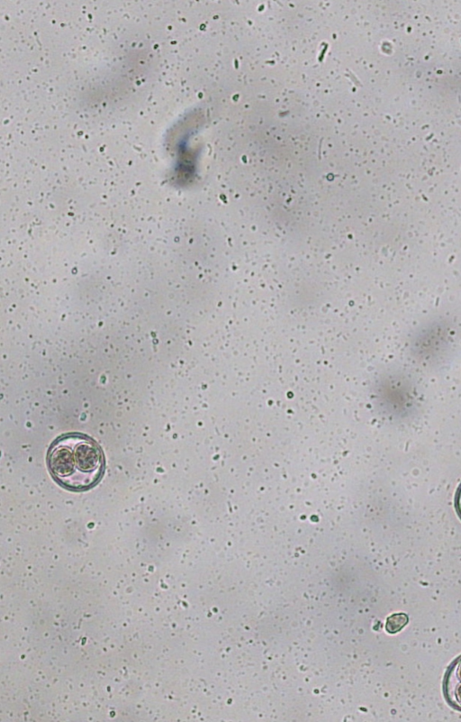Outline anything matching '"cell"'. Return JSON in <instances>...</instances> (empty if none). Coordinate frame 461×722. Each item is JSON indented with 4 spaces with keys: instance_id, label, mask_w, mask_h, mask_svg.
<instances>
[{
    "instance_id": "4",
    "label": "cell",
    "mask_w": 461,
    "mask_h": 722,
    "mask_svg": "<svg viewBox=\"0 0 461 722\" xmlns=\"http://www.w3.org/2000/svg\"><path fill=\"white\" fill-rule=\"evenodd\" d=\"M454 505L458 516L461 518V483L456 491Z\"/></svg>"
},
{
    "instance_id": "1",
    "label": "cell",
    "mask_w": 461,
    "mask_h": 722,
    "mask_svg": "<svg viewBox=\"0 0 461 722\" xmlns=\"http://www.w3.org/2000/svg\"><path fill=\"white\" fill-rule=\"evenodd\" d=\"M47 464L59 485L72 491H85L100 481L105 461L100 445L93 438L69 433L51 443Z\"/></svg>"
},
{
    "instance_id": "3",
    "label": "cell",
    "mask_w": 461,
    "mask_h": 722,
    "mask_svg": "<svg viewBox=\"0 0 461 722\" xmlns=\"http://www.w3.org/2000/svg\"><path fill=\"white\" fill-rule=\"evenodd\" d=\"M408 620V616L405 613H394L387 617L385 629L390 634L397 633L404 627Z\"/></svg>"
},
{
    "instance_id": "2",
    "label": "cell",
    "mask_w": 461,
    "mask_h": 722,
    "mask_svg": "<svg viewBox=\"0 0 461 722\" xmlns=\"http://www.w3.org/2000/svg\"><path fill=\"white\" fill-rule=\"evenodd\" d=\"M443 690L447 702L461 710V655L448 667L443 681Z\"/></svg>"
}]
</instances>
